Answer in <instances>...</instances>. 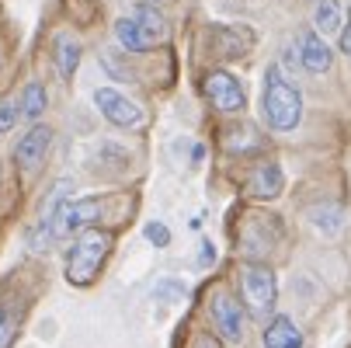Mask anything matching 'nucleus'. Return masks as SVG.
Masks as SVG:
<instances>
[{
  "label": "nucleus",
  "mask_w": 351,
  "mask_h": 348,
  "mask_svg": "<svg viewBox=\"0 0 351 348\" xmlns=\"http://www.w3.org/2000/svg\"><path fill=\"white\" fill-rule=\"evenodd\" d=\"M132 18L149 32V38H154V42H164V35H167V21H164V14L157 11L154 0H139V4L132 8Z\"/></svg>",
  "instance_id": "obj_19"
},
{
  "label": "nucleus",
  "mask_w": 351,
  "mask_h": 348,
  "mask_svg": "<svg viewBox=\"0 0 351 348\" xmlns=\"http://www.w3.org/2000/svg\"><path fill=\"white\" fill-rule=\"evenodd\" d=\"M53 56H56L60 77L70 80V77L77 73V63H80V56H84V49H80V42H73L70 35H60V38H56V49H53Z\"/></svg>",
  "instance_id": "obj_17"
},
{
  "label": "nucleus",
  "mask_w": 351,
  "mask_h": 348,
  "mask_svg": "<svg viewBox=\"0 0 351 348\" xmlns=\"http://www.w3.org/2000/svg\"><path fill=\"white\" fill-rule=\"evenodd\" d=\"M292 49H295V56H299V67H303L306 73H327L330 63H334V53H330V45L324 42L320 32H310V28L299 32L295 42H292Z\"/></svg>",
  "instance_id": "obj_10"
},
{
  "label": "nucleus",
  "mask_w": 351,
  "mask_h": 348,
  "mask_svg": "<svg viewBox=\"0 0 351 348\" xmlns=\"http://www.w3.org/2000/svg\"><path fill=\"white\" fill-rule=\"evenodd\" d=\"M94 105H97V112H101L112 126H119V129H139L146 122L143 108L132 102V97H125L122 91H115V87H97L94 91Z\"/></svg>",
  "instance_id": "obj_6"
},
{
  "label": "nucleus",
  "mask_w": 351,
  "mask_h": 348,
  "mask_svg": "<svg viewBox=\"0 0 351 348\" xmlns=\"http://www.w3.org/2000/svg\"><path fill=\"white\" fill-rule=\"evenodd\" d=\"M268 223H275V216H268V213H247V216H243V227H240V233H237V247H240L247 258H265L271 247L278 244L282 230L265 233Z\"/></svg>",
  "instance_id": "obj_7"
},
{
  "label": "nucleus",
  "mask_w": 351,
  "mask_h": 348,
  "mask_svg": "<svg viewBox=\"0 0 351 348\" xmlns=\"http://www.w3.org/2000/svg\"><path fill=\"white\" fill-rule=\"evenodd\" d=\"M261 112H265V122L275 132H292L299 122H303V94H299V87L289 80V73L278 63H271L265 70Z\"/></svg>",
  "instance_id": "obj_2"
},
{
  "label": "nucleus",
  "mask_w": 351,
  "mask_h": 348,
  "mask_svg": "<svg viewBox=\"0 0 351 348\" xmlns=\"http://www.w3.org/2000/svg\"><path fill=\"white\" fill-rule=\"evenodd\" d=\"M18 119H21L18 102H0V132H11Z\"/></svg>",
  "instance_id": "obj_21"
},
{
  "label": "nucleus",
  "mask_w": 351,
  "mask_h": 348,
  "mask_svg": "<svg viewBox=\"0 0 351 348\" xmlns=\"http://www.w3.org/2000/svg\"><path fill=\"white\" fill-rule=\"evenodd\" d=\"M243 317H247V307L230 292H216L213 296V324L219 331L223 341H240L243 338Z\"/></svg>",
  "instance_id": "obj_9"
},
{
  "label": "nucleus",
  "mask_w": 351,
  "mask_h": 348,
  "mask_svg": "<svg viewBox=\"0 0 351 348\" xmlns=\"http://www.w3.org/2000/svg\"><path fill=\"white\" fill-rule=\"evenodd\" d=\"M275 300H278L275 272L261 262L243 265V272H240V303L247 307V314L250 317H268L275 310Z\"/></svg>",
  "instance_id": "obj_3"
},
{
  "label": "nucleus",
  "mask_w": 351,
  "mask_h": 348,
  "mask_svg": "<svg viewBox=\"0 0 351 348\" xmlns=\"http://www.w3.org/2000/svg\"><path fill=\"white\" fill-rule=\"evenodd\" d=\"M265 348H303V334L292 324V317H271V324L265 327Z\"/></svg>",
  "instance_id": "obj_15"
},
{
  "label": "nucleus",
  "mask_w": 351,
  "mask_h": 348,
  "mask_svg": "<svg viewBox=\"0 0 351 348\" xmlns=\"http://www.w3.org/2000/svg\"><path fill=\"white\" fill-rule=\"evenodd\" d=\"M70 195H73V181L70 178H63V181H56L53 188H49L45 202H42V209L35 216V227L28 233V247H32V251H45L49 244H56V223H60L63 206L70 202Z\"/></svg>",
  "instance_id": "obj_4"
},
{
  "label": "nucleus",
  "mask_w": 351,
  "mask_h": 348,
  "mask_svg": "<svg viewBox=\"0 0 351 348\" xmlns=\"http://www.w3.org/2000/svg\"><path fill=\"white\" fill-rule=\"evenodd\" d=\"M143 230H146V237H149V244H157V247H164V244H171V230H167L164 223H157V220H154V223H146Z\"/></svg>",
  "instance_id": "obj_22"
},
{
  "label": "nucleus",
  "mask_w": 351,
  "mask_h": 348,
  "mask_svg": "<svg viewBox=\"0 0 351 348\" xmlns=\"http://www.w3.org/2000/svg\"><path fill=\"white\" fill-rule=\"evenodd\" d=\"M154 4H160V0H154Z\"/></svg>",
  "instance_id": "obj_25"
},
{
  "label": "nucleus",
  "mask_w": 351,
  "mask_h": 348,
  "mask_svg": "<svg viewBox=\"0 0 351 348\" xmlns=\"http://www.w3.org/2000/svg\"><path fill=\"white\" fill-rule=\"evenodd\" d=\"M45 105H49V97H45V87H42L38 80L25 84V91H21V97H18L21 119H25V122H38V119L45 115Z\"/></svg>",
  "instance_id": "obj_18"
},
{
  "label": "nucleus",
  "mask_w": 351,
  "mask_h": 348,
  "mask_svg": "<svg viewBox=\"0 0 351 348\" xmlns=\"http://www.w3.org/2000/svg\"><path fill=\"white\" fill-rule=\"evenodd\" d=\"M219 143H223V150L233 154V157H247V154H258L265 150V132L254 126V122H233L219 132Z\"/></svg>",
  "instance_id": "obj_11"
},
{
  "label": "nucleus",
  "mask_w": 351,
  "mask_h": 348,
  "mask_svg": "<svg viewBox=\"0 0 351 348\" xmlns=\"http://www.w3.org/2000/svg\"><path fill=\"white\" fill-rule=\"evenodd\" d=\"M313 21H317V32L320 35H341V28H344V8H341V0H320Z\"/></svg>",
  "instance_id": "obj_20"
},
{
  "label": "nucleus",
  "mask_w": 351,
  "mask_h": 348,
  "mask_svg": "<svg viewBox=\"0 0 351 348\" xmlns=\"http://www.w3.org/2000/svg\"><path fill=\"white\" fill-rule=\"evenodd\" d=\"M337 45H341V53L351 60V8H348V18H344V28H341V38H337Z\"/></svg>",
  "instance_id": "obj_24"
},
{
  "label": "nucleus",
  "mask_w": 351,
  "mask_h": 348,
  "mask_svg": "<svg viewBox=\"0 0 351 348\" xmlns=\"http://www.w3.org/2000/svg\"><path fill=\"white\" fill-rule=\"evenodd\" d=\"M112 233L108 230H97V227H87L77 233V240L70 244V251H66V262H63V275L70 286L84 289V286H94L97 275L105 272L108 265V255H112Z\"/></svg>",
  "instance_id": "obj_1"
},
{
  "label": "nucleus",
  "mask_w": 351,
  "mask_h": 348,
  "mask_svg": "<svg viewBox=\"0 0 351 348\" xmlns=\"http://www.w3.org/2000/svg\"><path fill=\"white\" fill-rule=\"evenodd\" d=\"M202 94H206V102H209L219 115H237V112L247 108V94H243L240 80H237L230 70H213V73H206Z\"/></svg>",
  "instance_id": "obj_5"
},
{
  "label": "nucleus",
  "mask_w": 351,
  "mask_h": 348,
  "mask_svg": "<svg viewBox=\"0 0 351 348\" xmlns=\"http://www.w3.org/2000/svg\"><path fill=\"white\" fill-rule=\"evenodd\" d=\"M115 38L122 49H129V53H146V49H154L157 42L149 38V32L136 21V18H119L115 21Z\"/></svg>",
  "instance_id": "obj_16"
},
{
  "label": "nucleus",
  "mask_w": 351,
  "mask_h": 348,
  "mask_svg": "<svg viewBox=\"0 0 351 348\" xmlns=\"http://www.w3.org/2000/svg\"><path fill=\"white\" fill-rule=\"evenodd\" d=\"M282 188H285V171H282L275 161L258 164L254 174H250V181H247V195H250V198H261V202L275 198Z\"/></svg>",
  "instance_id": "obj_13"
},
{
  "label": "nucleus",
  "mask_w": 351,
  "mask_h": 348,
  "mask_svg": "<svg viewBox=\"0 0 351 348\" xmlns=\"http://www.w3.org/2000/svg\"><path fill=\"white\" fill-rule=\"evenodd\" d=\"M25 321V300L18 292H0V348H11Z\"/></svg>",
  "instance_id": "obj_14"
},
{
  "label": "nucleus",
  "mask_w": 351,
  "mask_h": 348,
  "mask_svg": "<svg viewBox=\"0 0 351 348\" xmlns=\"http://www.w3.org/2000/svg\"><path fill=\"white\" fill-rule=\"evenodd\" d=\"M209 49L216 56H226V60H240V56H247V49H250V42H254V32L250 28H240V25H216L213 32H209Z\"/></svg>",
  "instance_id": "obj_12"
},
{
  "label": "nucleus",
  "mask_w": 351,
  "mask_h": 348,
  "mask_svg": "<svg viewBox=\"0 0 351 348\" xmlns=\"http://www.w3.org/2000/svg\"><path fill=\"white\" fill-rule=\"evenodd\" d=\"M191 348H223V338H216L209 331H195L191 334Z\"/></svg>",
  "instance_id": "obj_23"
},
{
  "label": "nucleus",
  "mask_w": 351,
  "mask_h": 348,
  "mask_svg": "<svg viewBox=\"0 0 351 348\" xmlns=\"http://www.w3.org/2000/svg\"><path fill=\"white\" fill-rule=\"evenodd\" d=\"M49 146H53V129L35 122V126L18 139V146H14V167H18L21 174H35V171L45 164V157H49Z\"/></svg>",
  "instance_id": "obj_8"
}]
</instances>
